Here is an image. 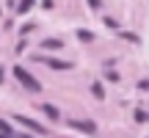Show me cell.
Wrapping results in <instances>:
<instances>
[{
  "label": "cell",
  "mask_w": 149,
  "mask_h": 138,
  "mask_svg": "<svg viewBox=\"0 0 149 138\" xmlns=\"http://www.w3.org/2000/svg\"><path fill=\"white\" fill-rule=\"evenodd\" d=\"M42 47H61V42H55V39H47V42H42Z\"/></svg>",
  "instance_id": "6"
},
{
  "label": "cell",
  "mask_w": 149,
  "mask_h": 138,
  "mask_svg": "<svg viewBox=\"0 0 149 138\" xmlns=\"http://www.w3.org/2000/svg\"><path fill=\"white\" fill-rule=\"evenodd\" d=\"M44 113H47V116H50V119H58V111H55V108H53V105H44Z\"/></svg>",
  "instance_id": "4"
},
{
  "label": "cell",
  "mask_w": 149,
  "mask_h": 138,
  "mask_svg": "<svg viewBox=\"0 0 149 138\" xmlns=\"http://www.w3.org/2000/svg\"><path fill=\"white\" fill-rule=\"evenodd\" d=\"M31 6H33V0H22V3L17 6V8H19V11H28V8H31Z\"/></svg>",
  "instance_id": "5"
},
{
  "label": "cell",
  "mask_w": 149,
  "mask_h": 138,
  "mask_svg": "<svg viewBox=\"0 0 149 138\" xmlns=\"http://www.w3.org/2000/svg\"><path fill=\"white\" fill-rule=\"evenodd\" d=\"M14 77L19 80V83L25 86V89H31V91H42V83H39V80L33 77L31 72H28V69H22V66H14Z\"/></svg>",
  "instance_id": "1"
},
{
  "label": "cell",
  "mask_w": 149,
  "mask_h": 138,
  "mask_svg": "<svg viewBox=\"0 0 149 138\" xmlns=\"http://www.w3.org/2000/svg\"><path fill=\"white\" fill-rule=\"evenodd\" d=\"M0 80H3V69H0Z\"/></svg>",
  "instance_id": "7"
},
{
  "label": "cell",
  "mask_w": 149,
  "mask_h": 138,
  "mask_svg": "<svg viewBox=\"0 0 149 138\" xmlns=\"http://www.w3.org/2000/svg\"><path fill=\"white\" fill-rule=\"evenodd\" d=\"M17 119H19L22 124H28V127H31V130H42V127H39L36 122H31V119H25V116H17Z\"/></svg>",
  "instance_id": "3"
},
{
  "label": "cell",
  "mask_w": 149,
  "mask_h": 138,
  "mask_svg": "<svg viewBox=\"0 0 149 138\" xmlns=\"http://www.w3.org/2000/svg\"><path fill=\"white\" fill-rule=\"evenodd\" d=\"M72 127L86 130V133H94V124H91V122H72Z\"/></svg>",
  "instance_id": "2"
}]
</instances>
